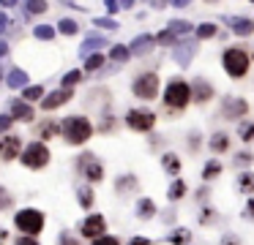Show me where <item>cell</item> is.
I'll use <instances>...</instances> for the list:
<instances>
[{
  "label": "cell",
  "instance_id": "cell-3",
  "mask_svg": "<svg viewBox=\"0 0 254 245\" xmlns=\"http://www.w3.org/2000/svg\"><path fill=\"white\" fill-rule=\"evenodd\" d=\"M189 101H191V90H189V85L183 79H172L170 85H167V90H164V103H167V109H186L189 106Z\"/></svg>",
  "mask_w": 254,
  "mask_h": 245
},
{
  "label": "cell",
  "instance_id": "cell-28",
  "mask_svg": "<svg viewBox=\"0 0 254 245\" xmlns=\"http://www.w3.org/2000/svg\"><path fill=\"white\" fill-rule=\"evenodd\" d=\"M170 243L172 245H189L191 243V232H189V229H175V232L170 234Z\"/></svg>",
  "mask_w": 254,
  "mask_h": 245
},
{
  "label": "cell",
  "instance_id": "cell-44",
  "mask_svg": "<svg viewBox=\"0 0 254 245\" xmlns=\"http://www.w3.org/2000/svg\"><path fill=\"white\" fill-rule=\"evenodd\" d=\"M213 218H216L213 207H205V212H199V223H210Z\"/></svg>",
  "mask_w": 254,
  "mask_h": 245
},
{
  "label": "cell",
  "instance_id": "cell-53",
  "mask_svg": "<svg viewBox=\"0 0 254 245\" xmlns=\"http://www.w3.org/2000/svg\"><path fill=\"white\" fill-rule=\"evenodd\" d=\"M3 54H8V44L6 41H0V57H3Z\"/></svg>",
  "mask_w": 254,
  "mask_h": 245
},
{
  "label": "cell",
  "instance_id": "cell-39",
  "mask_svg": "<svg viewBox=\"0 0 254 245\" xmlns=\"http://www.w3.org/2000/svg\"><path fill=\"white\" fill-rule=\"evenodd\" d=\"M58 30H61L63 36H74V33L79 30V27H77V22H74V19H61V25H58Z\"/></svg>",
  "mask_w": 254,
  "mask_h": 245
},
{
  "label": "cell",
  "instance_id": "cell-6",
  "mask_svg": "<svg viewBox=\"0 0 254 245\" xmlns=\"http://www.w3.org/2000/svg\"><path fill=\"white\" fill-rule=\"evenodd\" d=\"M22 163L28 169H44L47 163H50V150H47V145H41V142L28 145L22 150Z\"/></svg>",
  "mask_w": 254,
  "mask_h": 245
},
{
  "label": "cell",
  "instance_id": "cell-40",
  "mask_svg": "<svg viewBox=\"0 0 254 245\" xmlns=\"http://www.w3.org/2000/svg\"><path fill=\"white\" fill-rule=\"evenodd\" d=\"M41 96H44V87H39V85L25 87V101H39Z\"/></svg>",
  "mask_w": 254,
  "mask_h": 245
},
{
  "label": "cell",
  "instance_id": "cell-55",
  "mask_svg": "<svg viewBox=\"0 0 254 245\" xmlns=\"http://www.w3.org/2000/svg\"><path fill=\"white\" fill-rule=\"evenodd\" d=\"M6 237H8V232L3 226H0V243H6Z\"/></svg>",
  "mask_w": 254,
  "mask_h": 245
},
{
  "label": "cell",
  "instance_id": "cell-51",
  "mask_svg": "<svg viewBox=\"0 0 254 245\" xmlns=\"http://www.w3.org/2000/svg\"><path fill=\"white\" fill-rule=\"evenodd\" d=\"M6 27H8V16H6V14H0V33L6 30Z\"/></svg>",
  "mask_w": 254,
  "mask_h": 245
},
{
  "label": "cell",
  "instance_id": "cell-24",
  "mask_svg": "<svg viewBox=\"0 0 254 245\" xmlns=\"http://www.w3.org/2000/svg\"><path fill=\"white\" fill-rule=\"evenodd\" d=\"M183 196H186V183H183V180H175V183L170 185V191H167V199L178 201V199H183Z\"/></svg>",
  "mask_w": 254,
  "mask_h": 245
},
{
  "label": "cell",
  "instance_id": "cell-16",
  "mask_svg": "<svg viewBox=\"0 0 254 245\" xmlns=\"http://www.w3.org/2000/svg\"><path fill=\"white\" fill-rule=\"evenodd\" d=\"M66 101H71V90H55V93H50V96L41 101V109H58V106H63Z\"/></svg>",
  "mask_w": 254,
  "mask_h": 245
},
{
  "label": "cell",
  "instance_id": "cell-21",
  "mask_svg": "<svg viewBox=\"0 0 254 245\" xmlns=\"http://www.w3.org/2000/svg\"><path fill=\"white\" fill-rule=\"evenodd\" d=\"M210 150H213V152H224L227 150V147H230V136H227V134H221V131H219V134H213V136H210Z\"/></svg>",
  "mask_w": 254,
  "mask_h": 245
},
{
  "label": "cell",
  "instance_id": "cell-35",
  "mask_svg": "<svg viewBox=\"0 0 254 245\" xmlns=\"http://www.w3.org/2000/svg\"><path fill=\"white\" fill-rule=\"evenodd\" d=\"M79 79H82V71H68V74H63V90H71L74 85H79Z\"/></svg>",
  "mask_w": 254,
  "mask_h": 245
},
{
  "label": "cell",
  "instance_id": "cell-45",
  "mask_svg": "<svg viewBox=\"0 0 254 245\" xmlns=\"http://www.w3.org/2000/svg\"><path fill=\"white\" fill-rule=\"evenodd\" d=\"M93 245H121L115 237H99V240H93Z\"/></svg>",
  "mask_w": 254,
  "mask_h": 245
},
{
  "label": "cell",
  "instance_id": "cell-8",
  "mask_svg": "<svg viewBox=\"0 0 254 245\" xmlns=\"http://www.w3.org/2000/svg\"><path fill=\"white\" fill-rule=\"evenodd\" d=\"M77 169L85 174V177L90 180V183H99L101 177H104V169H101V163L96 161V155H90V152H85V155H79L77 161Z\"/></svg>",
  "mask_w": 254,
  "mask_h": 245
},
{
  "label": "cell",
  "instance_id": "cell-48",
  "mask_svg": "<svg viewBox=\"0 0 254 245\" xmlns=\"http://www.w3.org/2000/svg\"><path fill=\"white\" fill-rule=\"evenodd\" d=\"M61 245H79L74 237H68V234H61Z\"/></svg>",
  "mask_w": 254,
  "mask_h": 245
},
{
  "label": "cell",
  "instance_id": "cell-23",
  "mask_svg": "<svg viewBox=\"0 0 254 245\" xmlns=\"http://www.w3.org/2000/svg\"><path fill=\"white\" fill-rule=\"evenodd\" d=\"M131 188H137V177H134V174H126V177H118L115 180V191H118V194H128Z\"/></svg>",
  "mask_w": 254,
  "mask_h": 245
},
{
  "label": "cell",
  "instance_id": "cell-20",
  "mask_svg": "<svg viewBox=\"0 0 254 245\" xmlns=\"http://www.w3.org/2000/svg\"><path fill=\"white\" fill-rule=\"evenodd\" d=\"M238 191H241V194H254V174L252 172L238 174Z\"/></svg>",
  "mask_w": 254,
  "mask_h": 245
},
{
  "label": "cell",
  "instance_id": "cell-46",
  "mask_svg": "<svg viewBox=\"0 0 254 245\" xmlns=\"http://www.w3.org/2000/svg\"><path fill=\"white\" fill-rule=\"evenodd\" d=\"M11 123H14V120L8 117V114H0V131H8V128H11Z\"/></svg>",
  "mask_w": 254,
  "mask_h": 245
},
{
  "label": "cell",
  "instance_id": "cell-4",
  "mask_svg": "<svg viewBox=\"0 0 254 245\" xmlns=\"http://www.w3.org/2000/svg\"><path fill=\"white\" fill-rule=\"evenodd\" d=\"M14 223H17L19 232H25V237H36V234L44 229V212H41V210H33V207H28V210H19L17 215H14Z\"/></svg>",
  "mask_w": 254,
  "mask_h": 245
},
{
  "label": "cell",
  "instance_id": "cell-32",
  "mask_svg": "<svg viewBox=\"0 0 254 245\" xmlns=\"http://www.w3.org/2000/svg\"><path fill=\"white\" fill-rule=\"evenodd\" d=\"M110 57L115 60V63H126V60H128V47H123V44H115V47L110 49Z\"/></svg>",
  "mask_w": 254,
  "mask_h": 245
},
{
  "label": "cell",
  "instance_id": "cell-37",
  "mask_svg": "<svg viewBox=\"0 0 254 245\" xmlns=\"http://www.w3.org/2000/svg\"><path fill=\"white\" fill-rule=\"evenodd\" d=\"M153 44H164V47H175V44H178V38L172 36L170 30H161L159 36H153Z\"/></svg>",
  "mask_w": 254,
  "mask_h": 245
},
{
  "label": "cell",
  "instance_id": "cell-42",
  "mask_svg": "<svg viewBox=\"0 0 254 245\" xmlns=\"http://www.w3.org/2000/svg\"><path fill=\"white\" fill-rule=\"evenodd\" d=\"M96 27H104V30H118V22L115 19H93Z\"/></svg>",
  "mask_w": 254,
  "mask_h": 245
},
{
  "label": "cell",
  "instance_id": "cell-43",
  "mask_svg": "<svg viewBox=\"0 0 254 245\" xmlns=\"http://www.w3.org/2000/svg\"><path fill=\"white\" fill-rule=\"evenodd\" d=\"M6 207H11V194L0 185V210H6Z\"/></svg>",
  "mask_w": 254,
  "mask_h": 245
},
{
  "label": "cell",
  "instance_id": "cell-33",
  "mask_svg": "<svg viewBox=\"0 0 254 245\" xmlns=\"http://www.w3.org/2000/svg\"><path fill=\"white\" fill-rule=\"evenodd\" d=\"M219 174H221V163L219 161H208V163H205L202 180H213V177H219Z\"/></svg>",
  "mask_w": 254,
  "mask_h": 245
},
{
  "label": "cell",
  "instance_id": "cell-52",
  "mask_svg": "<svg viewBox=\"0 0 254 245\" xmlns=\"http://www.w3.org/2000/svg\"><path fill=\"white\" fill-rule=\"evenodd\" d=\"M246 215H249V218H254V199L249 201V207H246Z\"/></svg>",
  "mask_w": 254,
  "mask_h": 245
},
{
  "label": "cell",
  "instance_id": "cell-50",
  "mask_svg": "<svg viewBox=\"0 0 254 245\" xmlns=\"http://www.w3.org/2000/svg\"><path fill=\"white\" fill-rule=\"evenodd\" d=\"M17 245H39V243H36L33 237H19V240H17Z\"/></svg>",
  "mask_w": 254,
  "mask_h": 245
},
{
  "label": "cell",
  "instance_id": "cell-15",
  "mask_svg": "<svg viewBox=\"0 0 254 245\" xmlns=\"http://www.w3.org/2000/svg\"><path fill=\"white\" fill-rule=\"evenodd\" d=\"M150 49H153V36H150V33H145V36H137V38L131 41L128 54H137V57H142V54H148Z\"/></svg>",
  "mask_w": 254,
  "mask_h": 245
},
{
  "label": "cell",
  "instance_id": "cell-2",
  "mask_svg": "<svg viewBox=\"0 0 254 245\" xmlns=\"http://www.w3.org/2000/svg\"><path fill=\"white\" fill-rule=\"evenodd\" d=\"M221 65H224V71L232 76V79H241V76L249 74V65H252V60H249L246 49L230 47V49H224V54H221Z\"/></svg>",
  "mask_w": 254,
  "mask_h": 245
},
{
  "label": "cell",
  "instance_id": "cell-13",
  "mask_svg": "<svg viewBox=\"0 0 254 245\" xmlns=\"http://www.w3.org/2000/svg\"><path fill=\"white\" fill-rule=\"evenodd\" d=\"M224 22L232 27V33L241 36V38H246V36H252V33H254V22L252 19H243V16H227Z\"/></svg>",
  "mask_w": 254,
  "mask_h": 245
},
{
  "label": "cell",
  "instance_id": "cell-29",
  "mask_svg": "<svg viewBox=\"0 0 254 245\" xmlns=\"http://www.w3.org/2000/svg\"><path fill=\"white\" fill-rule=\"evenodd\" d=\"M39 134L44 136V139H52L55 134H61V123H55V120H47L44 125H39Z\"/></svg>",
  "mask_w": 254,
  "mask_h": 245
},
{
  "label": "cell",
  "instance_id": "cell-27",
  "mask_svg": "<svg viewBox=\"0 0 254 245\" xmlns=\"http://www.w3.org/2000/svg\"><path fill=\"white\" fill-rule=\"evenodd\" d=\"M22 8H25V16L30 19V16L44 14V11H47V3H41V0H30V3H25V5H22Z\"/></svg>",
  "mask_w": 254,
  "mask_h": 245
},
{
  "label": "cell",
  "instance_id": "cell-10",
  "mask_svg": "<svg viewBox=\"0 0 254 245\" xmlns=\"http://www.w3.org/2000/svg\"><path fill=\"white\" fill-rule=\"evenodd\" d=\"M189 90H191V101H197V103H208L210 98H213V87H210V82H205L202 76L194 79V85H189Z\"/></svg>",
  "mask_w": 254,
  "mask_h": 245
},
{
  "label": "cell",
  "instance_id": "cell-22",
  "mask_svg": "<svg viewBox=\"0 0 254 245\" xmlns=\"http://www.w3.org/2000/svg\"><path fill=\"white\" fill-rule=\"evenodd\" d=\"M137 215L142 218V221L153 218V215H156V204H153L150 199H139V201H137Z\"/></svg>",
  "mask_w": 254,
  "mask_h": 245
},
{
  "label": "cell",
  "instance_id": "cell-11",
  "mask_svg": "<svg viewBox=\"0 0 254 245\" xmlns=\"http://www.w3.org/2000/svg\"><path fill=\"white\" fill-rule=\"evenodd\" d=\"M221 112H224V117L238 120V117H243V114L249 112V103L243 101V98H224V106H221Z\"/></svg>",
  "mask_w": 254,
  "mask_h": 245
},
{
  "label": "cell",
  "instance_id": "cell-18",
  "mask_svg": "<svg viewBox=\"0 0 254 245\" xmlns=\"http://www.w3.org/2000/svg\"><path fill=\"white\" fill-rule=\"evenodd\" d=\"M104 44H107L104 36H90V38H85V41H82V47H79V54H82V57H88L90 52L96 54V49H101Z\"/></svg>",
  "mask_w": 254,
  "mask_h": 245
},
{
  "label": "cell",
  "instance_id": "cell-54",
  "mask_svg": "<svg viewBox=\"0 0 254 245\" xmlns=\"http://www.w3.org/2000/svg\"><path fill=\"white\" fill-rule=\"evenodd\" d=\"M221 245H238V240L235 237H227V240H221Z\"/></svg>",
  "mask_w": 254,
  "mask_h": 245
},
{
  "label": "cell",
  "instance_id": "cell-47",
  "mask_svg": "<svg viewBox=\"0 0 254 245\" xmlns=\"http://www.w3.org/2000/svg\"><path fill=\"white\" fill-rule=\"evenodd\" d=\"M128 245H150V240H145V237H131V240H128Z\"/></svg>",
  "mask_w": 254,
  "mask_h": 245
},
{
  "label": "cell",
  "instance_id": "cell-36",
  "mask_svg": "<svg viewBox=\"0 0 254 245\" xmlns=\"http://www.w3.org/2000/svg\"><path fill=\"white\" fill-rule=\"evenodd\" d=\"M216 33H219V27L210 25V22H205V25H199V27H197V38H199V41H202V38H213Z\"/></svg>",
  "mask_w": 254,
  "mask_h": 245
},
{
  "label": "cell",
  "instance_id": "cell-14",
  "mask_svg": "<svg viewBox=\"0 0 254 245\" xmlns=\"http://www.w3.org/2000/svg\"><path fill=\"white\" fill-rule=\"evenodd\" d=\"M172 57H175V63L181 65V68H186V65L191 63V57H194V44H191V41L175 44V52H172Z\"/></svg>",
  "mask_w": 254,
  "mask_h": 245
},
{
  "label": "cell",
  "instance_id": "cell-31",
  "mask_svg": "<svg viewBox=\"0 0 254 245\" xmlns=\"http://www.w3.org/2000/svg\"><path fill=\"white\" fill-rule=\"evenodd\" d=\"M33 36L39 38V41H52V38H55V27L52 25H39L33 30Z\"/></svg>",
  "mask_w": 254,
  "mask_h": 245
},
{
  "label": "cell",
  "instance_id": "cell-12",
  "mask_svg": "<svg viewBox=\"0 0 254 245\" xmlns=\"http://www.w3.org/2000/svg\"><path fill=\"white\" fill-rule=\"evenodd\" d=\"M19 147H22V142L17 136H3L0 139V161H14L19 155Z\"/></svg>",
  "mask_w": 254,
  "mask_h": 245
},
{
  "label": "cell",
  "instance_id": "cell-38",
  "mask_svg": "<svg viewBox=\"0 0 254 245\" xmlns=\"http://www.w3.org/2000/svg\"><path fill=\"white\" fill-rule=\"evenodd\" d=\"M238 136L243 142H254V123H241L238 125Z\"/></svg>",
  "mask_w": 254,
  "mask_h": 245
},
{
  "label": "cell",
  "instance_id": "cell-17",
  "mask_svg": "<svg viewBox=\"0 0 254 245\" xmlns=\"http://www.w3.org/2000/svg\"><path fill=\"white\" fill-rule=\"evenodd\" d=\"M8 117L11 120H33V109L25 101H11V114Z\"/></svg>",
  "mask_w": 254,
  "mask_h": 245
},
{
  "label": "cell",
  "instance_id": "cell-9",
  "mask_svg": "<svg viewBox=\"0 0 254 245\" xmlns=\"http://www.w3.org/2000/svg\"><path fill=\"white\" fill-rule=\"evenodd\" d=\"M104 229H107L104 215L93 212V215H88V218H85V223H82V237H88V240H99V237H104Z\"/></svg>",
  "mask_w": 254,
  "mask_h": 245
},
{
  "label": "cell",
  "instance_id": "cell-26",
  "mask_svg": "<svg viewBox=\"0 0 254 245\" xmlns=\"http://www.w3.org/2000/svg\"><path fill=\"white\" fill-rule=\"evenodd\" d=\"M167 30H170L172 36L178 38V36H186V33H191V25H189V22H183V19H172Z\"/></svg>",
  "mask_w": 254,
  "mask_h": 245
},
{
  "label": "cell",
  "instance_id": "cell-7",
  "mask_svg": "<svg viewBox=\"0 0 254 245\" xmlns=\"http://www.w3.org/2000/svg\"><path fill=\"white\" fill-rule=\"evenodd\" d=\"M153 123H156V114L148 112V109H128V114H126V125L131 131H139V134L150 131Z\"/></svg>",
  "mask_w": 254,
  "mask_h": 245
},
{
  "label": "cell",
  "instance_id": "cell-56",
  "mask_svg": "<svg viewBox=\"0 0 254 245\" xmlns=\"http://www.w3.org/2000/svg\"><path fill=\"white\" fill-rule=\"evenodd\" d=\"M0 79H3V68H0Z\"/></svg>",
  "mask_w": 254,
  "mask_h": 245
},
{
  "label": "cell",
  "instance_id": "cell-5",
  "mask_svg": "<svg viewBox=\"0 0 254 245\" xmlns=\"http://www.w3.org/2000/svg\"><path fill=\"white\" fill-rule=\"evenodd\" d=\"M159 85H161L159 74H142V76H137V79L131 82V90H134V96H137V98L150 101V98L159 96Z\"/></svg>",
  "mask_w": 254,
  "mask_h": 245
},
{
  "label": "cell",
  "instance_id": "cell-34",
  "mask_svg": "<svg viewBox=\"0 0 254 245\" xmlns=\"http://www.w3.org/2000/svg\"><path fill=\"white\" fill-rule=\"evenodd\" d=\"M79 204H82L85 207V210H90V207H93V199H96V196H93V188H88V185H85V188H79Z\"/></svg>",
  "mask_w": 254,
  "mask_h": 245
},
{
  "label": "cell",
  "instance_id": "cell-41",
  "mask_svg": "<svg viewBox=\"0 0 254 245\" xmlns=\"http://www.w3.org/2000/svg\"><path fill=\"white\" fill-rule=\"evenodd\" d=\"M252 161H254V155H252V152H249V150H243V152H238V155H235V166H252Z\"/></svg>",
  "mask_w": 254,
  "mask_h": 245
},
{
  "label": "cell",
  "instance_id": "cell-25",
  "mask_svg": "<svg viewBox=\"0 0 254 245\" xmlns=\"http://www.w3.org/2000/svg\"><path fill=\"white\" fill-rule=\"evenodd\" d=\"M161 163H164V169H167L170 174H178V172H181V158H178L175 152H167V155L161 158Z\"/></svg>",
  "mask_w": 254,
  "mask_h": 245
},
{
  "label": "cell",
  "instance_id": "cell-30",
  "mask_svg": "<svg viewBox=\"0 0 254 245\" xmlns=\"http://www.w3.org/2000/svg\"><path fill=\"white\" fill-rule=\"evenodd\" d=\"M101 65H104V57H101L99 52H96V54H88V57H85V71H88V74H93V71H99Z\"/></svg>",
  "mask_w": 254,
  "mask_h": 245
},
{
  "label": "cell",
  "instance_id": "cell-1",
  "mask_svg": "<svg viewBox=\"0 0 254 245\" xmlns=\"http://www.w3.org/2000/svg\"><path fill=\"white\" fill-rule=\"evenodd\" d=\"M61 134L68 145H85L93 134V123L88 117H79V114L77 117H66L61 120Z\"/></svg>",
  "mask_w": 254,
  "mask_h": 245
},
{
  "label": "cell",
  "instance_id": "cell-19",
  "mask_svg": "<svg viewBox=\"0 0 254 245\" xmlns=\"http://www.w3.org/2000/svg\"><path fill=\"white\" fill-rule=\"evenodd\" d=\"M6 82H8V87H28V74H25L22 68H11L8 71V76H6Z\"/></svg>",
  "mask_w": 254,
  "mask_h": 245
},
{
  "label": "cell",
  "instance_id": "cell-49",
  "mask_svg": "<svg viewBox=\"0 0 254 245\" xmlns=\"http://www.w3.org/2000/svg\"><path fill=\"white\" fill-rule=\"evenodd\" d=\"M118 8H121V3H115V0H107V11H110V14H118Z\"/></svg>",
  "mask_w": 254,
  "mask_h": 245
}]
</instances>
